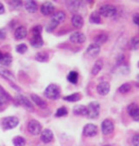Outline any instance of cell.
<instances>
[{
	"instance_id": "15",
	"label": "cell",
	"mask_w": 139,
	"mask_h": 146,
	"mask_svg": "<svg viewBox=\"0 0 139 146\" xmlns=\"http://www.w3.org/2000/svg\"><path fill=\"white\" fill-rule=\"evenodd\" d=\"M26 35H27V30L25 29L24 26H18V29L15 30V32H14V37H15V39H18V40L25 38Z\"/></svg>"
},
{
	"instance_id": "30",
	"label": "cell",
	"mask_w": 139,
	"mask_h": 146,
	"mask_svg": "<svg viewBox=\"0 0 139 146\" xmlns=\"http://www.w3.org/2000/svg\"><path fill=\"white\" fill-rule=\"evenodd\" d=\"M67 6H69V8L72 10V11H77L78 10L79 6H80V1H69L67 2Z\"/></svg>"
},
{
	"instance_id": "13",
	"label": "cell",
	"mask_w": 139,
	"mask_h": 146,
	"mask_svg": "<svg viewBox=\"0 0 139 146\" xmlns=\"http://www.w3.org/2000/svg\"><path fill=\"white\" fill-rule=\"evenodd\" d=\"M40 139L43 143H50V142H52L53 141V133L48 130V129H46V130H43L42 131V133H40Z\"/></svg>"
},
{
	"instance_id": "46",
	"label": "cell",
	"mask_w": 139,
	"mask_h": 146,
	"mask_svg": "<svg viewBox=\"0 0 139 146\" xmlns=\"http://www.w3.org/2000/svg\"><path fill=\"white\" fill-rule=\"evenodd\" d=\"M2 57H3V54H2V52H1V51H0V60H1V59H2Z\"/></svg>"
},
{
	"instance_id": "35",
	"label": "cell",
	"mask_w": 139,
	"mask_h": 146,
	"mask_svg": "<svg viewBox=\"0 0 139 146\" xmlns=\"http://www.w3.org/2000/svg\"><path fill=\"white\" fill-rule=\"evenodd\" d=\"M16 51L18 54H25L27 51V46L25 44H20L16 46Z\"/></svg>"
},
{
	"instance_id": "16",
	"label": "cell",
	"mask_w": 139,
	"mask_h": 146,
	"mask_svg": "<svg viewBox=\"0 0 139 146\" xmlns=\"http://www.w3.org/2000/svg\"><path fill=\"white\" fill-rule=\"evenodd\" d=\"M30 45L35 48H38V47H42L43 45V40L40 35H33V37L30 38Z\"/></svg>"
},
{
	"instance_id": "28",
	"label": "cell",
	"mask_w": 139,
	"mask_h": 146,
	"mask_svg": "<svg viewBox=\"0 0 139 146\" xmlns=\"http://www.w3.org/2000/svg\"><path fill=\"white\" fill-rule=\"evenodd\" d=\"M35 59L39 62H47L49 60V56L46 52H38L35 56Z\"/></svg>"
},
{
	"instance_id": "22",
	"label": "cell",
	"mask_w": 139,
	"mask_h": 146,
	"mask_svg": "<svg viewBox=\"0 0 139 146\" xmlns=\"http://www.w3.org/2000/svg\"><path fill=\"white\" fill-rule=\"evenodd\" d=\"M103 67V61L100 59V60H97L96 61V63L94 64V67L91 69V74L92 75H97L98 73L101 71V69Z\"/></svg>"
},
{
	"instance_id": "10",
	"label": "cell",
	"mask_w": 139,
	"mask_h": 146,
	"mask_svg": "<svg viewBox=\"0 0 139 146\" xmlns=\"http://www.w3.org/2000/svg\"><path fill=\"white\" fill-rule=\"evenodd\" d=\"M127 111H128L129 116H132L133 119H135L136 121H139V107L136 104H130L127 107Z\"/></svg>"
},
{
	"instance_id": "34",
	"label": "cell",
	"mask_w": 139,
	"mask_h": 146,
	"mask_svg": "<svg viewBox=\"0 0 139 146\" xmlns=\"http://www.w3.org/2000/svg\"><path fill=\"white\" fill-rule=\"evenodd\" d=\"M67 115V109L65 107H60L55 112V117H64Z\"/></svg>"
},
{
	"instance_id": "5",
	"label": "cell",
	"mask_w": 139,
	"mask_h": 146,
	"mask_svg": "<svg viewBox=\"0 0 139 146\" xmlns=\"http://www.w3.org/2000/svg\"><path fill=\"white\" fill-rule=\"evenodd\" d=\"M27 130L33 135H38L42 133V124L37 120H30L27 124Z\"/></svg>"
},
{
	"instance_id": "2",
	"label": "cell",
	"mask_w": 139,
	"mask_h": 146,
	"mask_svg": "<svg viewBox=\"0 0 139 146\" xmlns=\"http://www.w3.org/2000/svg\"><path fill=\"white\" fill-rule=\"evenodd\" d=\"M98 13L104 18H112L117 13V9L112 5H103L100 7Z\"/></svg>"
},
{
	"instance_id": "1",
	"label": "cell",
	"mask_w": 139,
	"mask_h": 146,
	"mask_svg": "<svg viewBox=\"0 0 139 146\" xmlns=\"http://www.w3.org/2000/svg\"><path fill=\"white\" fill-rule=\"evenodd\" d=\"M60 88H59V86L55 85V84H50L45 90V96L49 98V99H52V100L58 99V98L60 97Z\"/></svg>"
},
{
	"instance_id": "26",
	"label": "cell",
	"mask_w": 139,
	"mask_h": 146,
	"mask_svg": "<svg viewBox=\"0 0 139 146\" xmlns=\"http://www.w3.org/2000/svg\"><path fill=\"white\" fill-rule=\"evenodd\" d=\"M107 40H108V35L107 34H100V35H97L95 38V44L100 46L101 44H104Z\"/></svg>"
},
{
	"instance_id": "24",
	"label": "cell",
	"mask_w": 139,
	"mask_h": 146,
	"mask_svg": "<svg viewBox=\"0 0 139 146\" xmlns=\"http://www.w3.org/2000/svg\"><path fill=\"white\" fill-rule=\"evenodd\" d=\"M67 81L72 84H76L77 81H78V73L76 71H71L67 75Z\"/></svg>"
},
{
	"instance_id": "33",
	"label": "cell",
	"mask_w": 139,
	"mask_h": 146,
	"mask_svg": "<svg viewBox=\"0 0 139 146\" xmlns=\"http://www.w3.org/2000/svg\"><path fill=\"white\" fill-rule=\"evenodd\" d=\"M129 46H130V49H133V50H137V49L139 48V38L134 37L133 39L130 40Z\"/></svg>"
},
{
	"instance_id": "7",
	"label": "cell",
	"mask_w": 139,
	"mask_h": 146,
	"mask_svg": "<svg viewBox=\"0 0 139 146\" xmlns=\"http://www.w3.org/2000/svg\"><path fill=\"white\" fill-rule=\"evenodd\" d=\"M98 133V128L95 125V124H86L84 127V130H83V134L87 137H92L95 136L96 134Z\"/></svg>"
},
{
	"instance_id": "20",
	"label": "cell",
	"mask_w": 139,
	"mask_h": 146,
	"mask_svg": "<svg viewBox=\"0 0 139 146\" xmlns=\"http://www.w3.org/2000/svg\"><path fill=\"white\" fill-rule=\"evenodd\" d=\"M25 9L30 13H35L38 9L36 1H25Z\"/></svg>"
},
{
	"instance_id": "47",
	"label": "cell",
	"mask_w": 139,
	"mask_h": 146,
	"mask_svg": "<svg viewBox=\"0 0 139 146\" xmlns=\"http://www.w3.org/2000/svg\"><path fill=\"white\" fill-rule=\"evenodd\" d=\"M138 67H139V62H138Z\"/></svg>"
},
{
	"instance_id": "41",
	"label": "cell",
	"mask_w": 139,
	"mask_h": 146,
	"mask_svg": "<svg viewBox=\"0 0 139 146\" xmlns=\"http://www.w3.org/2000/svg\"><path fill=\"white\" fill-rule=\"evenodd\" d=\"M134 146H139V134H136L133 136V140H132Z\"/></svg>"
},
{
	"instance_id": "23",
	"label": "cell",
	"mask_w": 139,
	"mask_h": 146,
	"mask_svg": "<svg viewBox=\"0 0 139 146\" xmlns=\"http://www.w3.org/2000/svg\"><path fill=\"white\" fill-rule=\"evenodd\" d=\"M74 115L77 116H87V107L85 106H76L73 110Z\"/></svg>"
},
{
	"instance_id": "40",
	"label": "cell",
	"mask_w": 139,
	"mask_h": 146,
	"mask_svg": "<svg viewBox=\"0 0 139 146\" xmlns=\"http://www.w3.org/2000/svg\"><path fill=\"white\" fill-rule=\"evenodd\" d=\"M9 5L13 8H18V7L22 6V1L20 0H16V1H9Z\"/></svg>"
},
{
	"instance_id": "18",
	"label": "cell",
	"mask_w": 139,
	"mask_h": 146,
	"mask_svg": "<svg viewBox=\"0 0 139 146\" xmlns=\"http://www.w3.org/2000/svg\"><path fill=\"white\" fill-rule=\"evenodd\" d=\"M30 98H32V100L36 104L38 107H40V108H46V107H47V103H46L42 98H40L39 96H37L36 94H32V95H30Z\"/></svg>"
},
{
	"instance_id": "3",
	"label": "cell",
	"mask_w": 139,
	"mask_h": 146,
	"mask_svg": "<svg viewBox=\"0 0 139 146\" xmlns=\"http://www.w3.org/2000/svg\"><path fill=\"white\" fill-rule=\"evenodd\" d=\"M100 112V105L97 102H92L87 107V117L90 119H97Z\"/></svg>"
},
{
	"instance_id": "25",
	"label": "cell",
	"mask_w": 139,
	"mask_h": 146,
	"mask_svg": "<svg viewBox=\"0 0 139 146\" xmlns=\"http://www.w3.org/2000/svg\"><path fill=\"white\" fill-rule=\"evenodd\" d=\"M11 62H12V56L10 54H3L2 59L0 60V63L2 66H5V67H8V66H10Z\"/></svg>"
},
{
	"instance_id": "48",
	"label": "cell",
	"mask_w": 139,
	"mask_h": 146,
	"mask_svg": "<svg viewBox=\"0 0 139 146\" xmlns=\"http://www.w3.org/2000/svg\"><path fill=\"white\" fill-rule=\"evenodd\" d=\"M105 146H110V145H105Z\"/></svg>"
},
{
	"instance_id": "31",
	"label": "cell",
	"mask_w": 139,
	"mask_h": 146,
	"mask_svg": "<svg viewBox=\"0 0 139 146\" xmlns=\"http://www.w3.org/2000/svg\"><path fill=\"white\" fill-rule=\"evenodd\" d=\"M13 145L14 146H24L25 145V139L22 136H15L13 139Z\"/></svg>"
},
{
	"instance_id": "12",
	"label": "cell",
	"mask_w": 139,
	"mask_h": 146,
	"mask_svg": "<svg viewBox=\"0 0 139 146\" xmlns=\"http://www.w3.org/2000/svg\"><path fill=\"white\" fill-rule=\"evenodd\" d=\"M70 40L74 44H83L86 40V37L80 32H75L70 36Z\"/></svg>"
},
{
	"instance_id": "8",
	"label": "cell",
	"mask_w": 139,
	"mask_h": 146,
	"mask_svg": "<svg viewBox=\"0 0 139 146\" xmlns=\"http://www.w3.org/2000/svg\"><path fill=\"white\" fill-rule=\"evenodd\" d=\"M65 18H67L65 13L63 12V11H61V10H59V11H55V12L52 13V15H51V21L57 23V24H60V23L65 21Z\"/></svg>"
},
{
	"instance_id": "11",
	"label": "cell",
	"mask_w": 139,
	"mask_h": 146,
	"mask_svg": "<svg viewBox=\"0 0 139 146\" xmlns=\"http://www.w3.org/2000/svg\"><path fill=\"white\" fill-rule=\"evenodd\" d=\"M40 11L43 15H50V14H52V13L55 12V7L51 3V2H43L40 7Z\"/></svg>"
},
{
	"instance_id": "38",
	"label": "cell",
	"mask_w": 139,
	"mask_h": 146,
	"mask_svg": "<svg viewBox=\"0 0 139 146\" xmlns=\"http://www.w3.org/2000/svg\"><path fill=\"white\" fill-rule=\"evenodd\" d=\"M8 102H9V99H8L6 96H3V95L0 94V107L6 106L7 104H8Z\"/></svg>"
},
{
	"instance_id": "19",
	"label": "cell",
	"mask_w": 139,
	"mask_h": 146,
	"mask_svg": "<svg viewBox=\"0 0 139 146\" xmlns=\"http://www.w3.org/2000/svg\"><path fill=\"white\" fill-rule=\"evenodd\" d=\"M72 24L74 25V27L79 29L84 24V20H83V18L79 14H74L72 17Z\"/></svg>"
},
{
	"instance_id": "43",
	"label": "cell",
	"mask_w": 139,
	"mask_h": 146,
	"mask_svg": "<svg viewBox=\"0 0 139 146\" xmlns=\"http://www.w3.org/2000/svg\"><path fill=\"white\" fill-rule=\"evenodd\" d=\"M133 21L135 24L139 25V13H135L133 17Z\"/></svg>"
},
{
	"instance_id": "27",
	"label": "cell",
	"mask_w": 139,
	"mask_h": 146,
	"mask_svg": "<svg viewBox=\"0 0 139 146\" xmlns=\"http://www.w3.org/2000/svg\"><path fill=\"white\" fill-rule=\"evenodd\" d=\"M79 99H80V94H78V93H75V94H72V95H69V96H65V97H64V100L70 102V103L78 102Z\"/></svg>"
},
{
	"instance_id": "42",
	"label": "cell",
	"mask_w": 139,
	"mask_h": 146,
	"mask_svg": "<svg viewBox=\"0 0 139 146\" xmlns=\"http://www.w3.org/2000/svg\"><path fill=\"white\" fill-rule=\"evenodd\" d=\"M0 94H1V95H3V96H6V97L9 99V100L11 99V96H10V95H9V94H8V93H7V92L3 90L1 86H0Z\"/></svg>"
},
{
	"instance_id": "17",
	"label": "cell",
	"mask_w": 139,
	"mask_h": 146,
	"mask_svg": "<svg viewBox=\"0 0 139 146\" xmlns=\"http://www.w3.org/2000/svg\"><path fill=\"white\" fill-rule=\"evenodd\" d=\"M99 52H100V46H98L96 44H91L87 48V54L91 57H96L99 55Z\"/></svg>"
},
{
	"instance_id": "32",
	"label": "cell",
	"mask_w": 139,
	"mask_h": 146,
	"mask_svg": "<svg viewBox=\"0 0 139 146\" xmlns=\"http://www.w3.org/2000/svg\"><path fill=\"white\" fill-rule=\"evenodd\" d=\"M90 22L95 23V24H99L101 23V19H100V14L98 12H94L90 15Z\"/></svg>"
},
{
	"instance_id": "29",
	"label": "cell",
	"mask_w": 139,
	"mask_h": 146,
	"mask_svg": "<svg viewBox=\"0 0 139 146\" xmlns=\"http://www.w3.org/2000/svg\"><path fill=\"white\" fill-rule=\"evenodd\" d=\"M132 90V85L129 84V83H124L123 85H121L119 87V92L121 93V94H126L128 92Z\"/></svg>"
},
{
	"instance_id": "37",
	"label": "cell",
	"mask_w": 139,
	"mask_h": 146,
	"mask_svg": "<svg viewBox=\"0 0 139 146\" xmlns=\"http://www.w3.org/2000/svg\"><path fill=\"white\" fill-rule=\"evenodd\" d=\"M58 25H59V24H57V23H55V22L50 21L49 25L47 26V32H49V33L53 32V30H55V29H57V26H58Z\"/></svg>"
},
{
	"instance_id": "36",
	"label": "cell",
	"mask_w": 139,
	"mask_h": 146,
	"mask_svg": "<svg viewBox=\"0 0 139 146\" xmlns=\"http://www.w3.org/2000/svg\"><path fill=\"white\" fill-rule=\"evenodd\" d=\"M42 30V27L40 26V25H36V26H34V27H33L32 33H33V35H40Z\"/></svg>"
},
{
	"instance_id": "14",
	"label": "cell",
	"mask_w": 139,
	"mask_h": 146,
	"mask_svg": "<svg viewBox=\"0 0 139 146\" xmlns=\"http://www.w3.org/2000/svg\"><path fill=\"white\" fill-rule=\"evenodd\" d=\"M97 92L100 95H107L110 92V84L108 82H101L97 85Z\"/></svg>"
},
{
	"instance_id": "6",
	"label": "cell",
	"mask_w": 139,
	"mask_h": 146,
	"mask_svg": "<svg viewBox=\"0 0 139 146\" xmlns=\"http://www.w3.org/2000/svg\"><path fill=\"white\" fill-rule=\"evenodd\" d=\"M101 131L104 135H109L114 131V123L110 119H104L101 123Z\"/></svg>"
},
{
	"instance_id": "39",
	"label": "cell",
	"mask_w": 139,
	"mask_h": 146,
	"mask_svg": "<svg viewBox=\"0 0 139 146\" xmlns=\"http://www.w3.org/2000/svg\"><path fill=\"white\" fill-rule=\"evenodd\" d=\"M119 71H122V74H127L128 71H129V69H128V67H126V64L124 63V64H122V66L119 67Z\"/></svg>"
},
{
	"instance_id": "44",
	"label": "cell",
	"mask_w": 139,
	"mask_h": 146,
	"mask_svg": "<svg viewBox=\"0 0 139 146\" xmlns=\"http://www.w3.org/2000/svg\"><path fill=\"white\" fill-rule=\"evenodd\" d=\"M6 31L2 30V29H0V39H3V38H6Z\"/></svg>"
},
{
	"instance_id": "9",
	"label": "cell",
	"mask_w": 139,
	"mask_h": 146,
	"mask_svg": "<svg viewBox=\"0 0 139 146\" xmlns=\"http://www.w3.org/2000/svg\"><path fill=\"white\" fill-rule=\"evenodd\" d=\"M16 99H18V104L22 105V107H24V108H26L27 110H30V111L34 110L33 109V105L30 103V100L27 97H25L24 95H18V97H16Z\"/></svg>"
},
{
	"instance_id": "21",
	"label": "cell",
	"mask_w": 139,
	"mask_h": 146,
	"mask_svg": "<svg viewBox=\"0 0 139 146\" xmlns=\"http://www.w3.org/2000/svg\"><path fill=\"white\" fill-rule=\"evenodd\" d=\"M0 75H1L2 78H5V79L9 80V81H14V80H15L13 73L10 72V71L7 70V69H5V68L0 67Z\"/></svg>"
},
{
	"instance_id": "4",
	"label": "cell",
	"mask_w": 139,
	"mask_h": 146,
	"mask_svg": "<svg viewBox=\"0 0 139 146\" xmlns=\"http://www.w3.org/2000/svg\"><path fill=\"white\" fill-rule=\"evenodd\" d=\"M18 124V119L16 117H7L2 120V128L5 130L14 129Z\"/></svg>"
},
{
	"instance_id": "45",
	"label": "cell",
	"mask_w": 139,
	"mask_h": 146,
	"mask_svg": "<svg viewBox=\"0 0 139 146\" xmlns=\"http://www.w3.org/2000/svg\"><path fill=\"white\" fill-rule=\"evenodd\" d=\"M3 13H5V7L0 2V14H3Z\"/></svg>"
}]
</instances>
